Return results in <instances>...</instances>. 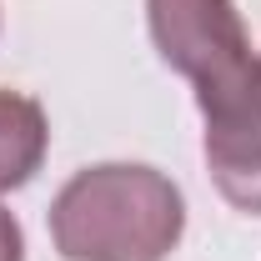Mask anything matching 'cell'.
Segmentation results:
<instances>
[{
	"mask_svg": "<svg viewBox=\"0 0 261 261\" xmlns=\"http://www.w3.org/2000/svg\"><path fill=\"white\" fill-rule=\"evenodd\" d=\"M45 221L61 261H166L186 231V196L156 166L100 161L56 191Z\"/></svg>",
	"mask_w": 261,
	"mask_h": 261,
	"instance_id": "obj_1",
	"label": "cell"
},
{
	"mask_svg": "<svg viewBox=\"0 0 261 261\" xmlns=\"http://www.w3.org/2000/svg\"><path fill=\"white\" fill-rule=\"evenodd\" d=\"M151 45L181 81H191L206 121L241 106L256 81V50L236 0H146Z\"/></svg>",
	"mask_w": 261,
	"mask_h": 261,
	"instance_id": "obj_2",
	"label": "cell"
},
{
	"mask_svg": "<svg viewBox=\"0 0 261 261\" xmlns=\"http://www.w3.org/2000/svg\"><path fill=\"white\" fill-rule=\"evenodd\" d=\"M206 166L236 211L261 216V61L241 106L221 121H206Z\"/></svg>",
	"mask_w": 261,
	"mask_h": 261,
	"instance_id": "obj_3",
	"label": "cell"
},
{
	"mask_svg": "<svg viewBox=\"0 0 261 261\" xmlns=\"http://www.w3.org/2000/svg\"><path fill=\"white\" fill-rule=\"evenodd\" d=\"M45 151H50V121L40 100L0 86V196L31 186L35 171L45 166Z\"/></svg>",
	"mask_w": 261,
	"mask_h": 261,
	"instance_id": "obj_4",
	"label": "cell"
},
{
	"mask_svg": "<svg viewBox=\"0 0 261 261\" xmlns=\"http://www.w3.org/2000/svg\"><path fill=\"white\" fill-rule=\"evenodd\" d=\"M0 261H25V231L5 206H0Z\"/></svg>",
	"mask_w": 261,
	"mask_h": 261,
	"instance_id": "obj_5",
	"label": "cell"
}]
</instances>
